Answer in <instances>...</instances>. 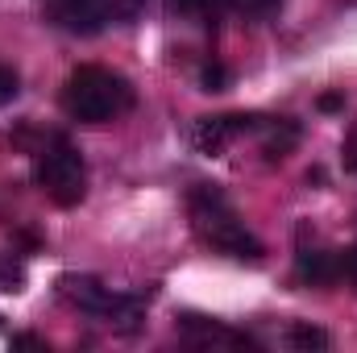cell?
Here are the masks:
<instances>
[{
	"label": "cell",
	"instance_id": "6",
	"mask_svg": "<svg viewBox=\"0 0 357 353\" xmlns=\"http://www.w3.org/2000/svg\"><path fill=\"white\" fill-rule=\"evenodd\" d=\"M262 117H245V112H225V117H199L195 129H191V146L208 158L225 154L229 142H237L241 133H254Z\"/></svg>",
	"mask_w": 357,
	"mask_h": 353
},
{
	"label": "cell",
	"instance_id": "14",
	"mask_svg": "<svg viewBox=\"0 0 357 353\" xmlns=\"http://www.w3.org/2000/svg\"><path fill=\"white\" fill-rule=\"evenodd\" d=\"M17 91H21V80H17V71L0 63V104H8V100H13Z\"/></svg>",
	"mask_w": 357,
	"mask_h": 353
},
{
	"label": "cell",
	"instance_id": "17",
	"mask_svg": "<svg viewBox=\"0 0 357 353\" xmlns=\"http://www.w3.org/2000/svg\"><path fill=\"white\" fill-rule=\"evenodd\" d=\"M341 104H345L341 96H320V108H324V112H333V108H341Z\"/></svg>",
	"mask_w": 357,
	"mask_h": 353
},
{
	"label": "cell",
	"instance_id": "4",
	"mask_svg": "<svg viewBox=\"0 0 357 353\" xmlns=\"http://www.w3.org/2000/svg\"><path fill=\"white\" fill-rule=\"evenodd\" d=\"M59 295H63L71 308H79V312H88V316H100V320L116 324L121 333H133L137 320H142V303H137L133 295H116L112 287H104V283L91 278V274H63V278H59Z\"/></svg>",
	"mask_w": 357,
	"mask_h": 353
},
{
	"label": "cell",
	"instance_id": "13",
	"mask_svg": "<svg viewBox=\"0 0 357 353\" xmlns=\"http://www.w3.org/2000/svg\"><path fill=\"white\" fill-rule=\"evenodd\" d=\"M233 13H241V17H270L282 0H225Z\"/></svg>",
	"mask_w": 357,
	"mask_h": 353
},
{
	"label": "cell",
	"instance_id": "18",
	"mask_svg": "<svg viewBox=\"0 0 357 353\" xmlns=\"http://www.w3.org/2000/svg\"><path fill=\"white\" fill-rule=\"evenodd\" d=\"M13 345H33V350H46L42 337H13Z\"/></svg>",
	"mask_w": 357,
	"mask_h": 353
},
{
	"label": "cell",
	"instance_id": "5",
	"mask_svg": "<svg viewBox=\"0 0 357 353\" xmlns=\"http://www.w3.org/2000/svg\"><path fill=\"white\" fill-rule=\"evenodd\" d=\"M42 13L54 29L91 38L112 21V0H42Z\"/></svg>",
	"mask_w": 357,
	"mask_h": 353
},
{
	"label": "cell",
	"instance_id": "1",
	"mask_svg": "<svg viewBox=\"0 0 357 353\" xmlns=\"http://www.w3.org/2000/svg\"><path fill=\"white\" fill-rule=\"evenodd\" d=\"M187 216H191L195 237H199L208 250H216V254H225V258H233V262H262V241L241 225V216L233 212V204L225 200L220 187H212V183L191 187V195H187Z\"/></svg>",
	"mask_w": 357,
	"mask_h": 353
},
{
	"label": "cell",
	"instance_id": "15",
	"mask_svg": "<svg viewBox=\"0 0 357 353\" xmlns=\"http://www.w3.org/2000/svg\"><path fill=\"white\" fill-rule=\"evenodd\" d=\"M341 278H349V287L357 291V246L345 254V258H341Z\"/></svg>",
	"mask_w": 357,
	"mask_h": 353
},
{
	"label": "cell",
	"instance_id": "10",
	"mask_svg": "<svg viewBox=\"0 0 357 353\" xmlns=\"http://www.w3.org/2000/svg\"><path fill=\"white\" fill-rule=\"evenodd\" d=\"M167 8L183 21H208L216 17V0H167Z\"/></svg>",
	"mask_w": 357,
	"mask_h": 353
},
{
	"label": "cell",
	"instance_id": "11",
	"mask_svg": "<svg viewBox=\"0 0 357 353\" xmlns=\"http://www.w3.org/2000/svg\"><path fill=\"white\" fill-rule=\"evenodd\" d=\"M287 345H291V350H324L328 337H324L320 329H312V324H291V329H287Z\"/></svg>",
	"mask_w": 357,
	"mask_h": 353
},
{
	"label": "cell",
	"instance_id": "12",
	"mask_svg": "<svg viewBox=\"0 0 357 353\" xmlns=\"http://www.w3.org/2000/svg\"><path fill=\"white\" fill-rule=\"evenodd\" d=\"M199 88L204 91H225L229 88V71H225V63H204V71H199Z\"/></svg>",
	"mask_w": 357,
	"mask_h": 353
},
{
	"label": "cell",
	"instance_id": "16",
	"mask_svg": "<svg viewBox=\"0 0 357 353\" xmlns=\"http://www.w3.org/2000/svg\"><path fill=\"white\" fill-rule=\"evenodd\" d=\"M345 167L357 175V125L349 129V137H345Z\"/></svg>",
	"mask_w": 357,
	"mask_h": 353
},
{
	"label": "cell",
	"instance_id": "8",
	"mask_svg": "<svg viewBox=\"0 0 357 353\" xmlns=\"http://www.w3.org/2000/svg\"><path fill=\"white\" fill-rule=\"evenodd\" d=\"M295 274H299V283H307V287H328V283L341 278V254L316 250V246H299V254H295Z\"/></svg>",
	"mask_w": 357,
	"mask_h": 353
},
{
	"label": "cell",
	"instance_id": "3",
	"mask_svg": "<svg viewBox=\"0 0 357 353\" xmlns=\"http://www.w3.org/2000/svg\"><path fill=\"white\" fill-rule=\"evenodd\" d=\"M33 183L59 204V208H75L88 195V167L84 154L63 137L50 133L38 150H33Z\"/></svg>",
	"mask_w": 357,
	"mask_h": 353
},
{
	"label": "cell",
	"instance_id": "9",
	"mask_svg": "<svg viewBox=\"0 0 357 353\" xmlns=\"http://www.w3.org/2000/svg\"><path fill=\"white\" fill-rule=\"evenodd\" d=\"M254 133L262 137V154H266V163H282V158L295 150V142H299V125L287 121V117H274V121L262 117Z\"/></svg>",
	"mask_w": 357,
	"mask_h": 353
},
{
	"label": "cell",
	"instance_id": "7",
	"mask_svg": "<svg viewBox=\"0 0 357 353\" xmlns=\"http://www.w3.org/2000/svg\"><path fill=\"white\" fill-rule=\"evenodd\" d=\"M175 329L187 345H199V350H258L254 337H245V333H237V329H229L220 320L195 316V312H183L175 320Z\"/></svg>",
	"mask_w": 357,
	"mask_h": 353
},
{
	"label": "cell",
	"instance_id": "2",
	"mask_svg": "<svg viewBox=\"0 0 357 353\" xmlns=\"http://www.w3.org/2000/svg\"><path fill=\"white\" fill-rule=\"evenodd\" d=\"M137 104L133 84L108 67H75L63 84V112L79 125H108Z\"/></svg>",
	"mask_w": 357,
	"mask_h": 353
}]
</instances>
